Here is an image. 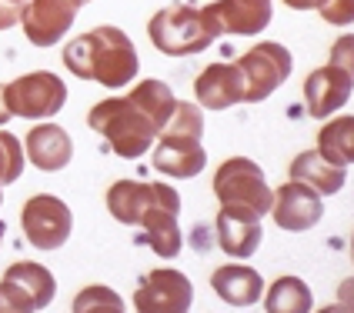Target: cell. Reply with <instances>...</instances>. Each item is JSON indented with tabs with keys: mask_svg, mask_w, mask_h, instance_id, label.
<instances>
[{
	"mask_svg": "<svg viewBox=\"0 0 354 313\" xmlns=\"http://www.w3.org/2000/svg\"><path fill=\"white\" fill-rule=\"evenodd\" d=\"M27 0H0V30H10L20 23V10Z\"/></svg>",
	"mask_w": 354,
	"mask_h": 313,
	"instance_id": "obj_27",
	"label": "cell"
},
{
	"mask_svg": "<svg viewBox=\"0 0 354 313\" xmlns=\"http://www.w3.org/2000/svg\"><path fill=\"white\" fill-rule=\"evenodd\" d=\"M160 134H187V137H201L204 134V114L197 103H187V100H177L171 120L164 123Z\"/></svg>",
	"mask_w": 354,
	"mask_h": 313,
	"instance_id": "obj_25",
	"label": "cell"
},
{
	"mask_svg": "<svg viewBox=\"0 0 354 313\" xmlns=\"http://www.w3.org/2000/svg\"><path fill=\"white\" fill-rule=\"evenodd\" d=\"M211 290L231 307H254L264 294V280L244 263H224L211 274Z\"/></svg>",
	"mask_w": 354,
	"mask_h": 313,
	"instance_id": "obj_19",
	"label": "cell"
},
{
	"mask_svg": "<svg viewBox=\"0 0 354 313\" xmlns=\"http://www.w3.org/2000/svg\"><path fill=\"white\" fill-rule=\"evenodd\" d=\"M24 156L37 167V170H64L74 156V143H71V134L60 127V123H50L44 120L37 127L27 130V140H24Z\"/></svg>",
	"mask_w": 354,
	"mask_h": 313,
	"instance_id": "obj_17",
	"label": "cell"
},
{
	"mask_svg": "<svg viewBox=\"0 0 354 313\" xmlns=\"http://www.w3.org/2000/svg\"><path fill=\"white\" fill-rule=\"evenodd\" d=\"M87 0H27L20 10V27L34 47H54L74 27V17Z\"/></svg>",
	"mask_w": 354,
	"mask_h": 313,
	"instance_id": "obj_12",
	"label": "cell"
},
{
	"mask_svg": "<svg viewBox=\"0 0 354 313\" xmlns=\"http://www.w3.org/2000/svg\"><path fill=\"white\" fill-rule=\"evenodd\" d=\"M214 196L221 200V207L251 210L257 216L271 214V187L264 180V170L248 156H231L217 167Z\"/></svg>",
	"mask_w": 354,
	"mask_h": 313,
	"instance_id": "obj_5",
	"label": "cell"
},
{
	"mask_svg": "<svg viewBox=\"0 0 354 313\" xmlns=\"http://www.w3.org/2000/svg\"><path fill=\"white\" fill-rule=\"evenodd\" d=\"M87 3H91V0H87Z\"/></svg>",
	"mask_w": 354,
	"mask_h": 313,
	"instance_id": "obj_33",
	"label": "cell"
},
{
	"mask_svg": "<svg viewBox=\"0 0 354 313\" xmlns=\"http://www.w3.org/2000/svg\"><path fill=\"white\" fill-rule=\"evenodd\" d=\"M317 154L321 160H328L331 167H341L348 170L354 160V117L344 114V117L328 120L321 130H317Z\"/></svg>",
	"mask_w": 354,
	"mask_h": 313,
	"instance_id": "obj_21",
	"label": "cell"
},
{
	"mask_svg": "<svg viewBox=\"0 0 354 313\" xmlns=\"http://www.w3.org/2000/svg\"><path fill=\"white\" fill-rule=\"evenodd\" d=\"M0 203H3V190H0Z\"/></svg>",
	"mask_w": 354,
	"mask_h": 313,
	"instance_id": "obj_32",
	"label": "cell"
},
{
	"mask_svg": "<svg viewBox=\"0 0 354 313\" xmlns=\"http://www.w3.org/2000/svg\"><path fill=\"white\" fill-rule=\"evenodd\" d=\"M291 180L311 187L317 196H328V194H341V187L348 183V170L331 167L328 160H321L317 150H304V154H297L291 160Z\"/></svg>",
	"mask_w": 354,
	"mask_h": 313,
	"instance_id": "obj_20",
	"label": "cell"
},
{
	"mask_svg": "<svg viewBox=\"0 0 354 313\" xmlns=\"http://www.w3.org/2000/svg\"><path fill=\"white\" fill-rule=\"evenodd\" d=\"M3 100H7L10 117L47 120L64 110L67 83L50 70H34V74H24V77L3 83Z\"/></svg>",
	"mask_w": 354,
	"mask_h": 313,
	"instance_id": "obj_7",
	"label": "cell"
},
{
	"mask_svg": "<svg viewBox=\"0 0 354 313\" xmlns=\"http://www.w3.org/2000/svg\"><path fill=\"white\" fill-rule=\"evenodd\" d=\"M321 17L324 23H335V27H344L351 23V14H354V0H321Z\"/></svg>",
	"mask_w": 354,
	"mask_h": 313,
	"instance_id": "obj_26",
	"label": "cell"
},
{
	"mask_svg": "<svg viewBox=\"0 0 354 313\" xmlns=\"http://www.w3.org/2000/svg\"><path fill=\"white\" fill-rule=\"evenodd\" d=\"M174 90L164 80H140L127 97H107L91 107L87 123L124 160L144 156L174 114Z\"/></svg>",
	"mask_w": 354,
	"mask_h": 313,
	"instance_id": "obj_1",
	"label": "cell"
},
{
	"mask_svg": "<svg viewBox=\"0 0 354 313\" xmlns=\"http://www.w3.org/2000/svg\"><path fill=\"white\" fill-rule=\"evenodd\" d=\"M271 0H214L201 10V20L211 37H254L271 23Z\"/></svg>",
	"mask_w": 354,
	"mask_h": 313,
	"instance_id": "obj_10",
	"label": "cell"
},
{
	"mask_svg": "<svg viewBox=\"0 0 354 313\" xmlns=\"http://www.w3.org/2000/svg\"><path fill=\"white\" fill-rule=\"evenodd\" d=\"M217 247L234 260H248L257 254L264 230H261V216L251 210H234V207H221L217 210Z\"/></svg>",
	"mask_w": 354,
	"mask_h": 313,
	"instance_id": "obj_16",
	"label": "cell"
},
{
	"mask_svg": "<svg viewBox=\"0 0 354 313\" xmlns=\"http://www.w3.org/2000/svg\"><path fill=\"white\" fill-rule=\"evenodd\" d=\"M194 94L201 110H227L244 100V80L234 63H211L194 80Z\"/></svg>",
	"mask_w": 354,
	"mask_h": 313,
	"instance_id": "obj_18",
	"label": "cell"
},
{
	"mask_svg": "<svg viewBox=\"0 0 354 313\" xmlns=\"http://www.w3.org/2000/svg\"><path fill=\"white\" fill-rule=\"evenodd\" d=\"M24 163H27V156H24L20 140L7 130H0V187L17 183L20 174H24Z\"/></svg>",
	"mask_w": 354,
	"mask_h": 313,
	"instance_id": "obj_24",
	"label": "cell"
},
{
	"mask_svg": "<svg viewBox=\"0 0 354 313\" xmlns=\"http://www.w3.org/2000/svg\"><path fill=\"white\" fill-rule=\"evenodd\" d=\"M3 230H7V227H3V220H0V243H3Z\"/></svg>",
	"mask_w": 354,
	"mask_h": 313,
	"instance_id": "obj_31",
	"label": "cell"
},
{
	"mask_svg": "<svg viewBox=\"0 0 354 313\" xmlns=\"http://www.w3.org/2000/svg\"><path fill=\"white\" fill-rule=\"evenodd\" d=\"M354 90V70L351 63H324L311 70L304 77V100H308V114L315 120H324L337 114L348 100H351Z\"/></svg>",
	"mask_w": 354,
	"mask_h": 313,
	"instance_id": "obj_13",
	"label": "cell"
},
{
	"mask_svg": "<svg viewBox=\"0 0 354 313\" xmlns=\"http://www.w3.org/2000/svg\"><path fill=\"white\" fill-rule=\"evenodd\" d=\"M317 313H351V307L348 303H331V307H321Z\"/></svg>",
	"mask_w": 354,
	"mask_h": 313,
	"instance_id": "obj_30",
	"label": "cell"
},
{
	"mask_svg": "<svg viewBox=\"0 0 354 313\" xmlns=\"http://www.w3.org/2000/svg\"><path fill=\"white\" fill-rule=\"evenodd\" d=\"M271 216H274V223L281 230L301 234V230H311L315 223H321L324 203H321V196L311 187L291 180L277 194H271Z\"/></svg>",
	"mask_w": 354,
	"mask_h": 313,
	"instance_id": "obj_14",
	"label": "cell"
},
{
	"mask_svg": "<svg viewBox=\"0 0 354 313\" xmlns=\"http://www.w3.org/2000/svg\"><path fill=\"white\" fill-rule=\"evenodd\" d=\"M194 287L187 274L174 267H158L144 276L134 290V310L138 313H191Z\"/></svg>",
	"mask_w": 354,
	"mask_h": 313,
	"instance_id": "obj_11",
	"label": "cell"
},
{
	"mask_svg": "<svg viewBox=\"0 0 354 313\" xmlns=\"http://www.w3.org/2000/svg\"><path fill=\"white\" fill-rule=\"evenodd\" d=\"M234 67L241 74V80H244V100L248 103H261V100H268L284 80L291 77L295 57L277 40H261L257 47L244 50L234 60Z\"/></svg>",
	"mask_w": 354,
	"mask_h": 313,
	"instance_id": "obj_6",
	"label": "cell"
},
{
	"mask_svg": "<svg viewBox=\"0 0 354 313\" xmlns=\"http://www.w3.org/2000/svg\"><path fill=\"white\" fill-rule=\"evenodd\" d=\"M291 10H315V7H321V0H284Z\"/></svg>",
	"mask_w": 354,
	"mask_h": 313,
	"instance_id": "obj_28",
	"label": "cell"
},
{
	"mask_svg": "<svg viewBox=\"0 0 354 313\" xmlns=\"http://www.w3.org/2000/svg\"><path fill=\"white\" fill-rule=\"evenodd\" d=\"M10 120V110H7V100H3V83H0V127Z\"/></svg>",
	"mask_w": 354,
	"mask_h": 313,
	"instance_id": "obj_29",
	"label": "cell"
},
{
	"mask_svg": "<svg viewBox=\"0 0 354 313\" xmlns=\"http://www.w3.org/2000/svg\"><path fill=\"white\" fill-rule=\"evenodd\" d=\"M20 227L30 247L37 250H60L74 230V216L67 203L54 194H34L20 210Z\"/></svg>",
	"mask_w": 354,
	"mask_h": 313,
	"instance_id": "obj_9",
	"label": "cell"
},
{
	"mask_svg": "<svg viewBox=\"0 0 354 313\" xmlns=\"http://www.w3.org/2000/svg\"><path fill=\"white\" fill-rule=\"evenodd\" d=\"M315 300L301 276H277L264 294V310L268 313H311Z\"/></svg>",
	"mask_w": 354,
	"mask_h": 313,
	"instance_id": "obj_22",
	"label": "cell"
},
{
	"mask_svg": "<svg viewBox=\"0 0 354 313\" xmlns=\"http://www.w3.org/2000/svg\"><path fill=\"white\" fill-rule=\"evenodd\" d=\"M107 210L114 220L127 227H144L140 243H147L151 250L164 260L180 254V194L171 183H144V180H118L107 190Z\"/></svg>",
	"mask_w": 354,
	"mask_h": 313,
	"instance_id": "obj_2",
	"label": "cell"
},
{
	"mask_svg": "<svg viewBox=\"0 0 354 313\" xmlns=\"http://www.w3.org/2000/svg\"><path fill=\"white\" fill-rule=\"evenodd\" d=\"M64 67L80 80H97L104 87H127L138 77L140 60L138 47L120 27L100 23L64 47Z\"/></svg>",
	"mask_w": 354,
	"mask_h": 313,
	"instance_id": "obj_3",
	"label": "cell"
},
{
	"mask_svg": "<svg viewBox=\"0 0 354 313\" xmlns=\"http://www.w3.org/2000/svg\"><path fill=\"white\" fill-rule=\"evenodd\" d=\"M54 294L57 280L44 263L17 260L0 276V313H37L54 300Z\"/></svg>",
	"mask_w": 354,
	"mask_h": 313,
	"instance_id": "obj_8",
	"label": "cell"
},
{
	"mask_svg": "<svg viewBox=\"0 0 354 313\" xmlns=\"http://www.w3.org/2000/svg\"><path fill=\"white\" fill-rule=\"evenodd\" d=\"M71 313H127V307H124L118 290H111L104 283H91L74 296Z\"/></svg>",
	"mask_w": 354,
	"mask_h": 313,
	"instance_id": "obj_23",
	"label": "cell"
},
{
	"mask_svg": "<svg viewBox=\"0 0 354 313\" xmlns=\"http://www.w3.org/2000/svg\"><path fill=\"white\" fill-rule=\"evenodd\" d=\"M154 170L164 176H174V180H191L204 170L207 154H204V143L201 137H187V134H160L154 156H151Z\"/></svg>",
	"mask_w": 354,
	"mask_h": 313,
	"instance_id": "obj_15",
	"label": "cell"
},
{
	"mask_svg": "<svg viewBox=\"0 0 354 313\" xmlns=\"http://www.w3.org/2000/svg\"><path fill=\"white\" fill-rule=\"evenodd\" d=\"M147 37L154 43V50L167 54V57H191L214 43V37L207 34V27L201 20V10L191 3H171V7L158 10L147 23Z\"/></svg>",
	"mask_w": 354,
	"mask_h": 313,
	"instance_id": "obj_4",
	"label": "cell"
}]
</instances>
